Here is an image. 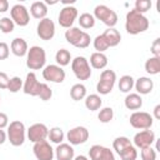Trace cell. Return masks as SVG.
I'll return each instance as SVG.
<instances>
[{"label":"cell","mask_w":160,"mask_h":160,"mask_svg":"<svg viewBox=\"0 0 160 160\" xmlns=\"http://www.w3.org/2000/svg\"><path fill=\"white\" fill-rule=\"evenodd\" d=\"M14 28H15V24L14 21L11 20V18H1L0 19V31L2 34H10L14 31Z\"/></svg>","instance_id":"obj_36"},{"label":"cell","mask_w":160,"mask_h":160,"mask_svg":"<svg viewBox=\"0 0 160 160\" xmlns=\"http://www.w3.org/2000/svg\"><path fill=\"white\" fill-rule=\"evenodd\" d=\"M30 14L38 20H42L48 15V6L44 1H35L30 6Z\"/></svg>","instance_id":"obj_23"},{"label":"cell","mask_w":160,"mask_h":160,"mask_svg":"<svg viewBox=\"0 0 160 160\" xmlns=\"http://www.w3.org/2000/svg\"><path fill=\"white\" fill-rule=\"evenodd\" d=\"M36 34L44 41L51 40L55 36V24H54V21L49 18H45V19L40 20L39 24H38V28H36Z\"/></svg>","instance_id":"obj_12"},{"label":"cell","mask_w":160,"mask_h":160,"mask_svg":"<svg viewBox=\"0 0 160 160\" xmlns=\"http://www.w3.org/2000/svg\"><path fill=\"white\" fill-rule=\"evenodd\" d=\"M32 151H34V155L38 160H52L55 156L54 149L48 142V140L35 142L32 146Z\"/></svg>","instance_id":"obj_15"},{"label":"cell","mask_w":160,"mask_h":160,"mask_svg":"<svg viewBox=\"0 0 160 160\" xmlns=\"http://www.w3.org/2000/svg\"><path fill=\"white\" fill-rule=\"evenodd\" d=\"M0 100H1V96H0Z\"/></svg>","instance_id":"obj_50"},{"label":"cell","mask_w":160,"mask_h":160,"mask_svg":"<svg viewBox=\"0 0 160 160\" xmlns=\"http://www.w3.org/2000/svg\"><path fill=\"white\" fill-rule=\"evenodd\" d=\"M150 51L152 52V56L160 58V39H159V38H156V39L152 41V44H151V46H150Z\"/></svg>","instance_id":"obj_43"},{"label":"cell","mask_w":160,"mask_h":160,"mask_svg":"<svg viewBox=\"0 0 160 160\" xmlns=\"http://www.w3.org/2000/svg\"><path fill=\"white\" fill-rule=\"evenodd\" d=\"M65 70L56 65V64H50V65H46L44 69H42V78L44 80L46 81H50V82H62L65 80Z\"/></svg>","instance_id":"obj_9"},{"label":"cell","mask_w":160,"mask_h":160,"mask_svg":"<svg viewBox=\"0 0 160 160\" xmlns=\"http://www.w3.org/2000/svg\"><path fill=\"white\" fill-rule=\"evenodd\" d=\"M134 88L136 90V94L139 95H148L154 89V82L148 76H141L134 82Z\"/></svg>","instance_id":"obj_19"},{"label":"cell","mask_w":160,"mask_h":160,"mask_svg":"<svg viewBox=\"0 0 160 160\" xmlns=\"http://www.w3.org/2000/svg\"><path fill=\"white\" fill-rule=\"evenodd\" d=\"M65 40L78 49H85L90 45L91 38L86 31L80 30V28L72 26L65 31Z\"/></svg>","instance_id":"obj_2"},{"label":"cell","mask_w":160,"mask_h":160,"mask_svg":"<svg viewBox=\"0 0 160 160\" xmlns=\"http://www.w3.org/2000/svg\"><path fill=\"white\" fill-rule=\"evenodd\" d=\"M145 71L150 75H158L160 72V58L151 56L145 61Z\"/></svg>","instance_id":"obj_27"},{"label":"cell","mask_w":160,"mask_h":160,"mask_svg":"<svg viewBox=\"0 0 160 160\" xmlns=\"http://www.w3.org/2000/svg\"><path fill=\"white\" fill-rule=\"evenodd\" d=\"M48 134H49L48 126L45 124H41V122L32 124L28 129V139L34 144L39 142V141H42V140H46Z\"/></svg>","instance_id":"obj_16"},{"label":"cell","mask_w":160,"mask_h":160,"mask_svg":"<svg viewBox=\"0 0 160 160\" xmlns=\"http://www.w3.org/2000/svg\"><path fill=\"white\" fill-rule=\"evenodd\" d=\"M8 139L12 146H21L25 142L26 129L24 122L20 120H14L8 125Z\"/></svg>","instance_id":"obj_4"},{"label":"cell","mask_w":160,"mask_h":160,"mask_svg":"<svg viewBox=\"0 0 160 160\" xmlns=\"http://www.w3.org/2000/svg\"><path fill=\"white\" fill-rule=\"evenodd\" d=\"M78 18V9L75 6H64L60 12H59V16H58V21H59V25L61 28H65V29H70L72 28V24L74 21L76 20Z\"/></svg>","instance_id":"obj_11"},{"label":"cell","mask_w":160,"mask_h":160,"mask_svg":"<svg viewBox=\"0 0 160 160\" xmlns=\"http://www.w3.org/2000/svg\"><path fill=\"white\" fill-rule=\"evenodd\" d=\"M9 80L10 78L8 76V74L4 71H0V89H8Z\"/></svg>","instance_id":"obj_44"},{"label":"cell","mask_w":160,"mask_h":160,"mask_svg":"<svg viewBox=\"0 0 160 160\" xmlns=\"http://www.w3.org/2000/svg\"><path fill=\"white\" fill-rule=\"evenodd\" d=\"M140 156L141 160H156V150L151 146L144 148L140 150Z\"/></svg>","instance_id":"obj_41"},{"label":"cell","mask_w":160,"mask_h":160,"mask_svg":"<svg viewBox=\"0 0 160 160\" xmlns=\"http://www.w3.org/2000/svg\"><path fill=\"white\" fill-rule=\"evenodd\" d=\"M129 145H131V141H130V139L126 138V136H118V138H115V140L112 141V148H114V150L116 151L118 155H119L125 148H128Z\"/></svg>","instance_id":"obj_33"},{"label":"cell","mask_w":160,"mask_h":160,"mask_svg":"<svg viewBox=\"0 0 160 160\" xmlns=\"http://www.w3.org/2000/svg\"><path fill=\"white\" fill-rule=\"evenodd\" d=\"M101 35L104 36V39H105L106 44L109 45V48L118 46L120 44V41H121V35L115 28H108Z\"/></svg>","instance_id":"obj_22"},{"label":"cell","mask_w":160,"mask_h":160,"mask_svg":"<svg viewBox=\"0 0 160 160\" xmlns=\"http://www.w3.org/2000/svg\"><path fill=\"white\" fill-rule=\"evenodd\" d=\"M92 45H94V49L96 50V52H104L105 50L109 49V45L106 44V41H105V39H104V36H102L101 34L98 35V36L94 39Z\"/></svg>","instance_id":"obj_38"},{"label":"cell","mask_w":160,"mask_h":160,"mask_svg":"<svg viewBox=\"0 0 160 160\" xmlns=\"http://www.w3.org/2000/svg\"><path fill=\"white\" fill-rule=\"evenodd\" d=\"M55 158L58 160H72L74 159V148L70 144L61 142L54 150Z\"/></svg>","instance_id":"obj_20"},{"label":"cell","mask_w":160,"mask_h":160,"mask_svg":"<svg viewBox=\"0 0 160 160\" xmlns=\"http://www.w3.org/2000/svg\"><path fill=\"white\" fill-rule=\"evenodd\" d=\"M42 101H48L51 99L52 96V90L50 89V86L45 82H41V88H40V91H39V95H38Z\"/></svg>","instance_id":"obj_40"},{"label":"cell","mask_w":160,"mask_h":160,"mask_svg":"<svg viewBox=\"0 0 160 160\" xmlns=\"http://www.w3.org/2000/svg\"><path fill=\"white\" fill-rule=\"evenodd\" d=\"M134 82H135V80L131 75H122L118 84L119 90L121 92H130V90L134 88Z\"/></svg>","instance_id":"obj_30"},{"label":"cell","mask_w":160,"mask_h":160,"mask_svg":"<svg viewBox=\"0 0 160 160\" xmlns=\"http://www.w3.org/2000/svg\"><path fill=\"white\" fill-rule=\"evenodd\" d=\"M9 54H10V48L6 42L4 41H0V60H5L9 58Z\"/></svg>","instance_id":"obj_42"},{"label":"cell","mask_w":160,"mask_h":160,"mask_svg":"<svg viewBox=\"0 0 160 160\" xmlns=\"http://www.w3.org/2000/svg\"><path fill=\"white\" fill-rule=\"evenodd\" d=\"M8 10H9V1L0 0V12H6Z\"/></svg>","instance_id":"obj_46"},{"label":"cell","mask_w":160,"mask_h":160,"mask_svg":"<svg viewBox=\"0 0 160 160\" xmlns=\"http://www.w3.org/2000/svg\"><path fill=\"white\" fill-rule=\"evenodd\" d=\"M98 119H99L100 122H104V124L110 122L114 119V110H112V108L106 106V108L100 109V111L98 114Z\"/></svg>","instance_id":"obj_34"},{"label":"cell","mask_w":160,"mask_h":160,"mask_svg":"<svg viewBox=\"0 0 160 160\" xmlns=\"http://www.w3.org/2000/svg\"><path fill=\"white\" fill-rule=\"evenodd\" d=\"M48 138L50 139L51 142L59 145V144L62 142V140H64V138H65V134H64V131H62L61 128H59V126H54V128H51V129L49 130Z\"/></svg>","instance_id":"obj_31"},{"label":"cell","mask_w":160,"mask_h":160,"mask_svg":"<svg viewBox=\"0 0 160 160\" xmlns=\"http://www.w3.org/2000/svg\"><path fill=\"white\" fill-rule=\"evenodd\" d=\"M124 104H125V108L129 110H139L142 106V98L136 92H130L125 96Z\"/></svg>","instance_id":"obj_25"},{"label":"cell","mask_w":160,"mask_h":160,"mask_svg":"<svg viewBox=\"0 0 160 160\" xmlns=\"http://www.w3.org/2000/svg\"><path fill=\"white\" fill-rule=\"evenodd\" d=\"M72 160H89V159L85 155H78V156H74Z\"/></svg>","instance_id":"obj_49"},{"label":"cell","mask_w":160,"mask_h":160,"mask_svg":"<svg viewBox=\"0 0 160 160\" xmlns=\"http://www.w3.org/2000/svg\"><path fill=\"white\" fill-rule=\"evenodd\" d=\"M119 156H120L121 160H136V158H138V150H136V148L131 144V145H129L128 148H125V149L119 154Z\"/></svg>","instance_id":"obj_35"},{"label":"cell","mask_w":160,"mask_h":160,"mask_svg":"<svg viewBox=\"0 0 160 160\" xmlns=\"http://www.w3.org/2000/svg\"><path fill=\"white\" fill-rule=\"evenodd\" d=\"M102 105V100L100 98V95L98 94H90L88 96H85V108L90 111H96L101 108Z\"/></svg>","instance_id":"obj_26"},{"label":"cell","mask_w":160,"mask_h":160,"mask_svg":"<svg viewBox=\"0 0 160 160\" xmlns=\"http://www.w3.org/2000/svg\"><path fill=\"white\" fill-rule=\"evenodd\" d=\"M66 139H68L70 145L84 144L89 139V130L85 126H75V128H72L68 131Z\"/></svg>","instance_id":"obj_13"},{"label":"cell","mask_w":160,"mask_h":160,"mask_svg":"<svg viewBox=\"0 0 160 160\" xmlns=\"http://www.w3.org/2000/svg\"><path fill=\"white\" fill-rule=\"evenodd\" d=\"M40 88H41V82L38 80L35 72L34 71L28 72L26 74V78H25V81L22 84V91L26 95L38 96L39 95V91H40Z\"/></svg>","instance_id":"obj_17"},{"label":"cell","mask_w":160,"mask_h":160,"mask_svg":"<svg viewBox=\"0 0 160 160\" xmlns=\"http://www.w3.org/2000/svg\"><path fill=\"white\" fill-rule=\"evenodd\" d=\"M10 16L14 24L19 26H26L30 21L29 10L22 4H15L10 10Z\"/></svg>","instance_id":"obj_10"},{"label":"cell","mask_w":160,"mask_h":160,"mask_svg":"<svg viewBox=\"0 0 160 160\" xmlns=\"http://www.w3.org/2000/svg\"><path fill=\"white\" fill-rule=\"evenodd\" d=\"M71 70L78 80H88L91 76V66L85 56H76L71 60Z\"/></svg>","instance_id":"obj_6"},{"label":"cell","mask_w":160,"mask_h":160,"mask_svg":"<svg viewBox=\"0 0 160 160\" xmlns=\"http://www.w3.org/2000/svg\"><path fill=\"white\" fill-rule=\"evenodd\" d=\"M150 8H151V0H136L134 10L140 14H145L146 11L150 10Z\"/></svg>","instance_id":"obj_39"},{"label":"cell","mask_w":160,"mask_h":160,"mask_svg":"<svg viewBox=\"0 0 160 160\" xmlns=\"http://www.w3.org/2000/svg\"><path fill=\"white\" fill-rule=\"evenodd\" d=\"M94 18H95V20L98 19L101 22H104L108 28H114L118 24V14L112 9H110L109 6H106L104 4L95 6Z\"/></svg>","instance_id":"obj_5"},{"label":"cell","mask_w":160,"mask_h":160,"mask_svg":"<svg viewBox=\"0 0 160 160\" xmlns=\"http://www.w3.org/2000/svg\"><path fill=\"white\" fill-rule=\"evenodd\" d=\"M70 96L75 101H80V100L85 99V96H86V88H85V85L80 84V82L74 84L71 86V89H70Z\"/></svg>","instance_id":"obj_28"},{"label":"cell","mask_w":160,"mask_h":160,"mask_svg":"<svg viewBox=\"0 0 160 160\" xmlns=\"http://www.w3.org/2000/svg\"><path fill=\"white\" fill-rule=\"evenodd\" d=\"M22 80H21V78L20 76H12V78H10V80H9V85H8V90L10 91V92H18V91H20L21 89H22Z\"/></svg>","instance_id":"obj_37"},{"label":"cell","mask_w":160,"mask_h":160,"mask_svg":"<svg viewBox=\"0 0 160 160\" xmlns=\"http://www.w3.org/2000/svg\"><path fill=\"white\" fill-rule=\"evenodd\" d=\"M155 132L150 129H145V130H141L139 132H136L134 135V146L135 148H139L140 150L144 149V148H148V146H151L154 142H155Z\"/></svg>","instance_id":"obj_14"},{"label":"cell","mask_w":160,"mask_h":160,"mask_svg":"<svg viewBox=\"0 0 160 160\" xmlns=\"http://www.w3.org/2000/svg\"><path fill=\"white\" fill-rule=\"evenodd\" d=\"M89 64L91 68H94L96 70H101V69L106 68V65H108V56L104 52H96L95 51L90 55Z\"/></svg>","instance_id":"obj_24"},{"label":"cell","mask_w":160,"mask_h":160,"mask_svg":"<svg viewBox=\"0 0 160 160\" xmlns=\"http://www.w3.org/2000/svg\"><path fill=\"white\" fill-rule=\"evenodd\" d=\"M10 50L15 56L22 58L28 54L29 46H28V42L22 38H15L10 44Z\"/></svg>","instance_id":"obj_21"},{"label":"cell","mask_w":160,"mask_h":160,"mask_svg":"<svg viewBox=\"0 0 160 160\" xmlns=\"http://www.w3.org/2000/svg\"><path fill=\"white\" fill-rule=\"evenodd\" d=\"M129 121L134 129L145 130V129H150L152 126L154 118H152V115H150L146 111H134L130 115Z\"/></svg>","instance_id":"obj_8"},{"label":"cell","mask_w":160,"mask_h":160,"mask_svg":"<svg viewBox=\"0 0 160 160\" xmlns=\"http://www.w3.org/2000/svg\"><path fill=\"white\" fill-rule=\"evenodd\" d=\"M55 61H56V65H59L61 68L69 65L70 61H71V54H70V51L66 50V49L58 50L56 54H55Z\"/></svg>","instance_id":"obj_29"},{"label":"cell","mask_w":160,"mask_h":160,"mask_svg":"<svg viewBox=\"0 0 160 160\" xmlns=\"http://www.w3.org/2000/svg\"><path fill=\"white\" fill-rule=\"evenodd\" d=\"M79 25L80 28L82 29H91L95 26V18L92 14H89V12H84L79 16Z\"/></svg>","instance_id":"obj_32"},{"label":"cell","mask_w":160,"mask_h":160,"mask_svg":"<svg viewBox=\"0 0 160 160\" xmlns=\"http://www.w3.org/2000/svg\"><path fill=\"white\" fill-rule=\"evenodd\" d=\"M46 52L41 46L34 45L28 50L26 54V66L30 70H40L45 68Z\"/></svg>","instance_id":"obj_3"},{"label":"cell","mask_w":160,"mask_h":160,"mask_svg":"<svg viewBox=\"0 0 160 160\" xmlns=\"http://www.w3.org/2000/svg\"><path fill=\"white\" fill-rule=\"evenodd\" d=\"M6 139H8L6 132H5L2 129H0V145H2V144L6 141Z\"/></svg>","instance_id":"obj_47"},{"label":"cell","mask_w":160,"mask_h":160,"mask_svg":"<svg viewBox=\"0 0 160 160\" xmlns=\"http://www.w3.org/2000/svg\"><path fill=\"white\" fill-rule=\"evenodd\" d=\"M116 82V74L114 70H102L100 74V79L96 84V91L100 95H108L114 89Z\"/></svg>","instance_id":"obj_7"},{"label":"cell","mask_w":160,"mask_h":160,"mask_svg":"<svg viewBox=\"0 0 160 160\" xmlns=\"http://www.w3.org/2000/svg\"><path fill=\"white\" fill-rule=\"evenodd\" d=\"M154 118H155L156 120H160V105H159V104L154 108Z\"/></svg>","instance_id":"obj_48"},{"label":"cell","mask_w":160,"mask_h":160,"mask_svg":"<svg viewBox=\"0 0 160 160\" xmlns=\"http://www.w3.org/2000/svg\"><path fill=\"white\" fill-rule=\"evenodd\" d=\"M89 156H90V160H115V155L112 150L99 144L92 145L90 148Z\"/></svg>","instance_id":"obj_18"},{"label":"cell","mask_w":160,"mask_h":160,"mask_svg":"<svg viewBox=\"0 0 160 160\" xmlns=\"http://www.w3.org/2000/svg\"><path fill=\"white\" fill-rule=\"evenodd\" d=\"M9 125V118L5 112L0 111V129H5Z\"/></svg>","instance_id":"obj_45"},{"label":"cell","mask_w":160,"mask_h":160,"mask_svg":"<svg viewBox=\"0 0 160 160\" xmlns=\"http://www.w3.org/2000/svg\"><path fill=\"white\" fill-rule=\"evenodd\" d=\"M149 19L134 9L128 11L126 18H125V30L130 35H138L140 32H144L149 29Z\"/></svg>","instance_id":"obj_1"}]
</instances>
